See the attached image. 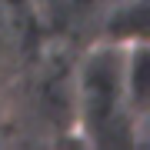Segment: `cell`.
I'll return each mask as SVG.
<instances>
[{"label":"cell","instance_id":"2","mask_svg":"<svg viewBox=\"0 0 150 150\" xmlns=\"http://www.w3.org/2000/svg\"><path fill=\"white\" fill-rule=\"evenodd\" d=\"M7 27H10V23H7V17L0 13V60L7 57Z\"/></svg>","mask_w":150,"mask_h":150},{"label":"cell","instance_id":"1","mask_svg":"<svg viewBox=\"0 0 150 150\" xmlns=\"http://www.w3.org/2000/svg\"><path fill=\"white\" fill-rule=\"evenodd\" d=\"M74 107L80 134L100 147H123L130 134H144V117L127 90V43L103 40L80 60L74 80Z\"/></svg>","mask_w":150,"mask_h":150}]
</instances>
